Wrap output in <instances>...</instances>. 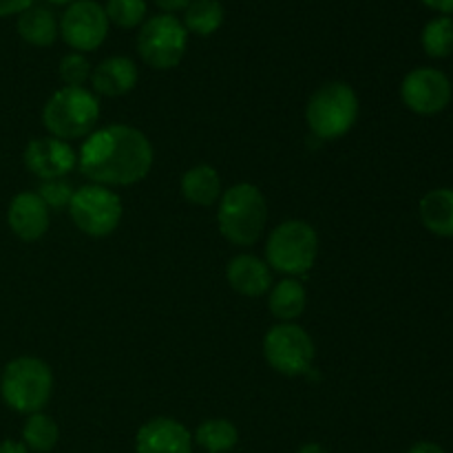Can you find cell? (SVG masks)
Returning <instances> with one entry per match:
<instances>
[{
	"label": "cell",
	"instance_id": "cell-15",
	"mask_svg": "<svg viewBox=\"0 0 453 453\" xmlns=\"http://www.w3.org/2000/svg\"><path fill=\"white\" fill-rule=\"evenodd\" d=\"M226 279L234 292H239L242 296H250V299L265 295L273 288L270 265L255 255L234 257L226 268Z\"/></svg>",
	"mask_w": 453,
	"mask_h": 453
},
{
	"label": "cell",
	"instance_id": "cell-20",
	"mask_svg": "<svg viewBox=\"0 0 453 453\" xmlns=\"http://www.w3.org/2000/svg\"><path fill=\"white\" fill-rule=\"evenodd\" d=\"M18 34L34 47H51L60 29H58L56 16L49 9L29 7L18 16Z\"/></svg>",
	"mask_w": 453,
	"mask_h": 453
},
{
	"label": "cell",
	"instance_id": "cell-19",
	"mask_svg": "<svg viewBox=\"0 0 453 453\" xmlns=\"http://www.w3.org/2000/svg\"><path fill=\"white\" fill-rule=\"evenodd\" d=\"M305 301H308V295H305L303 283L296 281L295 277H288L273 288L268 305L279 323H295L303 314Z\"/></svg>",
	"mask_w": 453,
	"mask_h": 453
},
{
	"label": "cell",
	"instance_id": "cell-16",
	"mask_svg": "<svg viewBox=\"0 0 453 453\" xmlns=\"http://www.w3.org/2000/svg\"><path fill=\"white\" fill-rule=\"evenodd\" d=\"M137 78H140V73H137L135 62L127 56L106 58L91 73L96 93H102L106 97H119L131 93L135 88Z\"/></svg>",
	"mask_w": 453,
	"mask_h": 453
},
{
	"label": "cell",
	"instance_id": "cell-31",
	"mask_svg": "<svg viewBox=\"0 0 453 453\" xmlns=\"http://www.w3.org/2000/svg\"><path fill=\"white\" fill-rule=\"evenodd\" d=\"M429 9L434 12H441V13H453V0H423Z\"/></svg>",
	"mask_w": 453,
	"mask_h": 453
},
{
	"label": "cell",
	"instance_id": "cell-11",
	"mask_svg": "<svg viewBox=\"0 0 453 453\" xmlns=\"http://www.w3.org/2000/svg\"><path fill=\"white\" fill-rule=\"evenodd\" d=\"M453 96L451 80L432 66L410 71L401 84V97L410 111L418 115H436L449 106Z\"/></svg>",
	"mask_w": 453,
	"mask_h": 453
},
{
	"label": "cell",
	"instance_id": "cell-29",
	"mask_svg": "<svg viewBox=\"0 0 453 453\" xmlns=\"http://www.w3.org/2000/svg\"><path fill=\"white\" fill-rule=\"evenodd\" d=\"M188 3H190V0H155V4H157L159 9H164L166 13L186 9V7H188Z\"/></svg>",
	"mask_w": 453,
	"mask_h": 453
},
{
	"label": "cell",
	"instance_id": "cell-22",
	"mask_svg": "<svg viewBox=\"0 0 453 453\" xmlns=\"http://www.w3.org/2000/svg\"><path fill=\"white\" fill-rule=\"evenodd\" d=\"M195 441L208 453H228L237 447L239 432L230 420L211 418L199 425L195 432Z\"/></svg>",
	"mask_w": 453,
	"mask_h": 453
},
{
	"label": "cell",
	"instance_id": "cell-34",
	"mask_svg": "<svg viewBox=\"0 0 453 453\" xmlns=\"http://www.w3.org/2000/svg\"><path fill=\"white\" fill-rule=\"evenodd\" d=\"M49 3H53V4H71V3H75V0H49Z\"/></svg>",
	"mask_w": 453,
	"mask_h": 453
},
{
	"label": "cell",
	"instance_id": "cell-13",
	"mask_svg": "<svg viewBox=\"0 0 453 453\" xmlns=\"http://www.w3.org/2000/svg\"><path fill=\"white\" fill-rule=\"evenodd\" d=\"M135 453H193V438L180 420L159 416L140 427Z\"/></svg>",
	"mask_w": 453,
	"mask_h": 453
},
{
	"label": "cell",
	"instance_id": "cell-10",
	"mask_svg": "<svg viewBox=\"0 0 453 453\" xmlns=\"http://www.w3.org/2000/svg\"><path fill=\"white\" fill-rule=\"evenodd\" d=\"M109 18L96 0H75L62 13L58 29L62 40L75 51H96L109 35Z\"/></svg>",
	"mask_w": 453,
	"mask_h": 453
},
{
	"label": "cell",
	"instance_id": "cell-14",
	"mask_svg": "<svg viewBox=\"0 0 453 453\" xmlns=\"http://www.w3.org/2000/svg\"><path fill=\"white\" fill-rule=\"evenodd\" d=\"M7 224L22 242H38L49 230V208L38 193H18L7 208Z\"/></svg>",
	"mask_w": 453,
	"mask_h": 453
},
{
	"label": "cell",
	"instance_id": "cell-32",
	"mask_svg": "<svg viewBox=\"0 0 453 453\" xmlns=\"http://www.w3.org/2000/svg\"><path fill=\"white\" fill-rule=\"evenodd\" d=\"M0 453H29V449L25 447V442L3 441L0 442Z\"/></svg>",
	"mask_w": 453,
	"mask_h": 453
},
{
	"label": "cell",
	"instance_id": "cell-24",
	"mask_svg": "<svg viewBox=\"0 0 453 453\" xmlns=\"http://www.w3.org/2000/svg\"><path fill=\"white\" fill-rule=\"evenodd\" d=\"M420 42L427 56L447 58L453 53V20L449 16L434 18L425 25Z\"/></svg>",
	"mask_w": 453,
	"mask_h": 453
},
{
	"label": "cell",
	"instance_id": "cell-27",
	"mask_svg": "<svg viewBox=\"0 0 453 453\" xmlns=\"http://www.w3.org/2000/svg\"><path fill=\"white\" fill-rule=\"evenodd\" d=\"M75 190L71 188V184H66L65 180H49L42 181L38 188L40 199L47 203L49 211H62V208H69L71 199H73Z\"/></svg>",
	"mask_w": 453,
	"mask_h": 453
},
{
	"label": "cell",
	"instance_id": "cell-17",
	"mask_svg": "<svg viewBox=\"0 0 453 453\" xmlns=\"http://www.w3.org/2000/svg\"><path fill=\"white\" fill-rule=\"evenodd\" d=\"M420 221L438 237H453V188L429 190L420 199Z\"/></svg>",
	"mask_w": 453,
	"mask_h": 453
},
{
	"label": "cell",
	"instance_id": "cell-33",
	"mask_svg": "<svg viewBox=\"0 0 453 453\" xmlns=\"http://www.w3.org/2000/svg\"><path fill=\"white\" fill-rule=\"evenodd\" d=\"M296 453H330V451H327L323 445H319V442H305V445Z\"/></svg>",
	"mask_w": 453,
	"mask_h": 453
},
{
	"label": "cell",
	"instance_id": "cell-18",
	"mask_svg": "<svg viewBox=\"0 0 453 453\" xmlns=\"http://www.w3.org/2000/svg\"><path fill=\"white\" fill-rule=\"evenodd\" d=\"M181 195L195 206H212L221 197V177L208 164L190 168L181 177Z\"/></svg>",
	"mask_w": 453,
	"mask_h": 453
},
{
	"label": "cell",
	"instance_id": "cell-1",
	"mask_svg": "<svg viewBox=\"0 0 453 453\" xmlns=\"http://www.w3.org/2000/svg\"><path fill=\"white\" fill-rule=\"evenodd\" d=\"M153 146L142 131L128 124H111L91 133L80 149V171L93 181L111 186H133L153 168Z\"/></svg>",
	"mask_w": 453,
	"mask_h": 453
},
{
	"label": "cell",
	"instance_id": "cell-4",
	"mask_svg": "<svg viewBox=\"0 0 453 453\" xmlns=\"http://www.w3.org/2000/svg\"><path fill=\"white\" fill-rule=\"evenodd\" d=\"M100 119V102L84 87H62L42 109V124L51 137L78 140L88 137Z\"/></svg>",
	"mask_w": 453,
	"mask_h": 453
},
{
	"label": "cell",
	"instance_id": "cell-12",
	"mask_svg": "<svg viewBox=\"0 0 453 453\" xmlns=\"http://www.w3.org/2000/svg\"><path fill=\"white\" fill-rule=\"evenodd\" d=\"M25 166L31 175L40 177L42 181L62 180V175L71 173L78 164L75 150L58 137H35L27 144Z\"/></svg>",
	"mask_w": 453,
	"mask_h": 453
},
{
	"label": "cell",
	"instance_id": "cell-26",
	"mask_svg": "<svg viewBox=\"0 0 453 453\" xmlns=\"http://www.w3.org/2000/svg\"><path fill=\"white\" fill-rule=\"evenodd\" d=\"M58 73H60L62 82L66 87H84L87 80H91V62L82 56V53H69L60 60V66H58Z\"/></svg>",
	"mask_w": 453,
	"mask_h": 453
},
{
	"label": "cell",
	"instance_id": "cell-21",
	"mask_svg": "<svg viewBox=\"0 0 453 453\" xmlns=\"http://www.w3.org/2000/svg\"><path fill=\"white\" fill-rule=\"evenodd\" d=\"M224 22V7L219 0H190L184 9L186 31L195 35H212Z\"/></svg>",
	"mask_w": 453,
	"mask_h": 453
},
{
	"label": "cell",
	"instance_id": "cell-7",
	"mask_svg": "<svg viewBox=\"0 0 453 453\" xmlns=\"http://www.w3.org/2000/svg\"><path fill=\"white\" fill-rule=\"evenodd\" d=\"M188 44V31L173 13L149 18L137 34V51L149 66L157 71L175 69Z\"/></svg>",
	"mask_w": 453,
	"mask_h": 453
},
{
	"label": "cell",
	"instance_id": "cell-28",
	"mask_svg": "<svg viewBox=\"0 0 453 453\" xmlns=\"http://www.w3.org/2000/svg\"><path fill=\"white\" fill-rule=\"evenodd\" d=\"M35 0H0V18L13 16L18 13L20 16L22 12H27L29 7H34Z\"/></svg>",
	"mask_w": 453,
	"mask_h": 453
},
{
	"label": "cell",
	"instance_id": "cell-5",
	"mask_svg": "<svg viewBox=\"0 0 453 453\" xmlns=\"http://www.w3.org/2000/svg\"><path fill=\"white\" fill-rule=\"evenodd\" d=\"M305 119L319 140H339L358 119V96L349 84L327 82L310 96Z\"/></svg>",
	"mask_w": 453,
	"mask_h": 453
},
{
	"label": "cell",
	"instance_id": "cell-30",
	"mask_svg": "<svg viewBox=\"0 0 453 453\" xmlns=\"http://www.w3.org/2000/svg\"><path fill=\"white\" fill-rule=\"evenodd\" d=\"M407 453H445V449H442L441 445H436V442L423 441V442H416V445Z\"/></svg>",
	"mask_w": 453,
	"mask_h": 453
},
{
	"label": "cell",
	"instance_id": "cell-3",
	"mask_svg": "<svg viewBox=\"0 0 453 453\" xmlns=\"http://www.w3.org/2000/svg\"><path fill=\"white\" fill-rule=\"evenodd\" d=\"M53 394V372L35 357H18L4 365L0 376V396L18 414H38Z\"/></svg>",
	"mask_w": 453,
	"mask_h": 453
},
{
	"label": "cell",
	"instance_id": "cell-6",
	"mask_svg": "<svg viewBox=\"0 0 453 453\" xmlns=\"http://www.w3.org/2000/svg\"><path fill=\"white\" fill-rule=\"evenodd\" d=\"M319 255V234L308 221L290 219L279 224L265 242V264L290 277L305 274Z\"/></svg>",
	"mask_w": 453,
	"mask_h": 453
},
{
	"label": "cell",
	"instance_id": "cell-8",
	"mask_svg": "<svg viewBox=\"0 0 453 453\" xmlns=\"http://www.w3.org/2000/svg\"><path fill=\"white\" fill-rule=\"evenodd\" d=\"M314 341L296 323H277L264 339V357L283 376L308 374L314 361Z\"/></svg>",
	"mask_w": 453,
	"mask_h": 453
},
{
	"label": "cell",
	"instance_id": "cell-2",
	"mask_svg": "<svg viewBox=\"0 0 453 453\" xmlns=\"http://www.w3.org/2000/svg\"><path fill=\"white\" fill-rule=\"evenodd\" d=\"M268 221V203L255 184H234L219 197V233L234 246L259 242Z\"/></svg>",
	"mask_w": 453,
	"mask_h": 453
},
{
	"label": "cell",
	"instance_id": "cell-23",
	"mask_svg": "<svg viewBox=\"0 0 453 453\" xmlns=\"http://www.w3.org/2000/svg\"><path fill=\"white\" fill-rule=\"evenodd\" d=\"M58 441H60V429L51 416L38 411V414H31L27 418L25 427H22V442H25L27 449L49 453L56 449Z\"/></svg>",
	"mask_w": 453,
	"mask_h": 453
},
{
	"label": "cell",
	"instance_id": "cell-25",
	"mask_svg": "<svg viewBox=\"0 0 453 453\" xmlns=\"http://www.w3.org/2000/svg\"><path fill=\"white\" fill-rule=\"evenodd\" d=\"M104 12L119 29H135L146 18V0H106Z\"/></svg>",
	"mask_w": 453,
	"mask_h": 453
},
{
	"label": "cell",
	"instance_id": "cell-9",
	"mask_svg": "<svg viewBox=\"0 0 453 453\" xmlns=\"http://www.w3.org/2000/svg\"><path fill=\"white\" fill-rule=\"evenodd\" d=\"M69 212L78 230L88 237H109L122 221V202L111 188L100 184L82 186L73 193Z\"/></svg>",
	"mask_w": 453,
	"mask_h": 453
}]
</instances>
